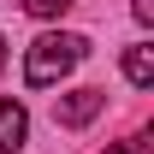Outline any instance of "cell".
I'll list each match as a JSON object with an SVG mask.
<instances>
[{
	"instance_id": "1",
	"label": "cell",
	"mask_w": 154,
	"mask_h": 154,
	"mask_svg": "<svg viewBox=\"0 0 154 154\" xmlns=\"http://www.w3.org/2000/svg\"><path fill=\"white\" fill-rule=\"evenodd\" d=\"M83 54H89V42H83V36L48 30V36H36L30 48H24V83H30V89H48V83H59L65 71H77Z\"/></svg>"
},
{
	"instance_id": "2",
	"label": "cell",
	"mask_w": 154,
	"mask_h": 154,
	"mask_svg": "<svg viewBox=\"0 0 154 154\" xmlns=\"http://www.w3.org/2000/svg\"><path fill=\"white\" fill-rule=\"evenodd\" d=\"M101 107H107V95H101V89H71V95H59V101H54V125L77 131V125H89Z\"/></svg>"
},
{
	"instance_id": "3",
	"label": "cell",
	"mask_w": 154,
	"mask_h": 154,
	"mask_svg": "<svg viewBox=\"0 0 154 154\" xmlns=\"http://www.w3.org/2000/svg\"><path fill=\"white\" fill-rule=\"evenodd\" d=\"M24 136H30V119H24L18 101H0V154L24 148Z\"/></svg>"
},
{
	"instance_id": "4",
	"label": "cell",
	"mask_w": 154,
	"mask_h": 154,
	"mask_svg": "<svg viewBox=\"0 0 154 154\" xmlns=\"http://www.w3.org/2000/svg\"><path fill=\"white\" fill-rule=\"evenodd\" d=\"M125 77H131L136 89H148V83H154V48H148V42L125 48Z\"/></svg>"
},
{
	"instance_id": "5",
	"label": "cell",
	"mask_w": 154,
	"mask_h": 154,
	"mask_svg": "<svg viewBox=\"0 0 154 154\" xmlns=\"http://www.w3.org/2000/svg\"><path fill=\"white\" fill-rule=\"evenodd\" d=\"M24 12H30V18H65L71 0H24Z\"/></svg>"
},
{
	"instance_id": "6",
	"label": "cell",
	"mask_w": 154,
	"mask_h": 154,
	"mask_svg": "<svg viewBox=\"0 0 154 154\" xmlns=\"http://www.w3.org/2000/svg\"><path fill=\"white\" fill-rule=\"evenodd\" d=\"M136 18H142V24H154V0H136Z\"/></svg>"
},
{
	"instance_id": "7",
	"label": "cell",
	"mask_w": 154,
	"mask_h": 154,
	"mask_svg": "<svg viewBox=\"0 0 154 154\" xmlns=\"http://www.w3.org/2000/svg\"><path fill=\"white\" fill-rule=\"evenodd\" d=\"M101 154H136V142H113V148H101Z\"/></svg>"
},
{
	"instance_id": "8",
	"label": "cell",
	"mask_w": 154,
	"mask_h": 154,
	"mask_svg": "<svg viewBox=\"0 0 154 154\" xmlns=\"http://www.w3.org/2000/svg\"><path fill=\"white\" fill-rule=\"evenodd\" d=\"M0 65H6V48H0Z\"/></svg>"
}]
</instances>
